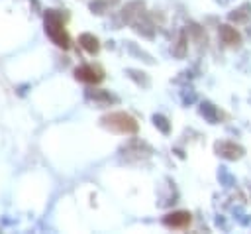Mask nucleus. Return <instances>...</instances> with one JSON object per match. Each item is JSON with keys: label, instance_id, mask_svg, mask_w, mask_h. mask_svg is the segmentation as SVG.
<instances>
[{"label": "nucleus", "instance_id": "nucleus-10", "mask_svg": "<svg viewBox=\"0 0 251 234\" xmlns=\"http://www.w3.org/2000/svg\"><path fill=\"white\" fill-rule=\"evenodd\" d=\"M153 120H155V126H159V128H161V130H163L165 134H169V130H171V126L167 124V118H165V116H155Z\"/></svg>", "mask_w": 251, "mask_h": 234}, {"label": "nucleus", "instance_id": "nucleus-11", "mask_svg": "<svg viewBox=\"0 0 251 234\" xmlns=\"http://www.w3.org/2000/svg\"><path fill=\"white\" fill-rule=\"evenodd\" d=\"M175 55H178V57L184 55V37L178 39V45H176V49H175Z\"/></svg>", "mask_w": 251, "mask_h": 234}, {"label": "nucleus", "instance_id": "nucleus-9", "mask_svg": "<svg viewBox=\"0 0 251 234\" xmlns=\"http://www.w3.org/2000/svg\"><path fill=\"white\" fill-rule=\"evenodd\" d=\"M247 8H249V4L241 6V8H239L235 14H231V20H235V22H243V20H247V18L251 16V12H247V14H245V10H247Z\"/></svg>", "mask_w": 251, "mask_h": 234}, {"label": "nucleus", "instance_id": "nucleus-1", "mask_svg": "<svg viewBox=\"0 0 251 234\" xmlns=\"http://www.w3.org/2000/svg\"><path fill=\"white\" fill-rule=\"evenodd\" d=\"M102 122H104L106 128H110L114 132H120V134H133V132H137L135 118H131L126 112H112V114L104 116Z\"/></svg>", "mask_w": 251, "mask_h": 234}, {"label": "nucleus", "instance_id": "nucleus-5", "mask_svg": "<svg viewBox=\"0 0 251 234\" xmlns=\"http://www.w3.org/2000/svg\"><path fill=\"white\" fill-rule=\"evenodd\" d=\"M75 75H76V79L86 81V83H98V81L102 79V75H100L96 69H92L90 65H82V67H78V69L75 71Z\"/></svg>", "mask_w": 251, "mask_h": 234}, {"label": "nucleus", "instance_id": "nucleus-2", "mask_svg": "<svg viewBox=\"0 0 251 234\" xmlns=\"http://www.w3.org/2000/svg\"><path fill=\"white\" fill-rule=\"evenodd\" d=\"M45 31H47V35L57 43V45H61V47H69V37H67V33H65V29H63V20H61V16L57 14V12H47V16H45Z\"/></svg>", "mask_w": 251, "mask_h": 234}, {"label": "nucleus", "instance_id": "nucleus-8", "mask_svg": "<svg viewBox=\"0 0 251 234\" xmlns=\"http://www.w3.org/2000/svg\"><path fill=\"white\" fill-rule=\"evenodd\" d=\"M200 112H202L210 122H218V118H220L218 110H216L212 104H208V102H206V104H202V110H200Z\"/></svg>", "mask_w": 251, "mask_h": 234}, {"label": "nucleus", "instance_id": "nucleus-6", "mask_svg": "<svg viewBox=\"0 0 251 234\" xmlns=\"http://www.w3.org/2000/svg\"><path fill=\"white\" fill-rule=\"evenodd\" d=\"M220 37H222V41L227 43V45H237V43L241 41L239 33H237L235 28H231V26H220Z\"/></svg>", "mask_w": 251, "mask_h": 234}, {"label": "nucleus", "instance_id": "nucleus-7", "mask_svg": "<svg viewBox=\"0 0 251 234\" xmlns=\"http://www.w3.org/2000/svg\"><path fill=\"white\" fill-rule=\"evenodd\" d=\"M78 41H80V45H82L88 53H96V51H98V39H96L94 35H90V33H82V35L78 37Z\"/></svg>", "mask_w": 251, "mask_h": 234}, {"label": "nucleus", "instance_id": "nucleus-3", "mask_svg": "<svg viewBox=\"0 0 251 234\" xmlns=\"http://www.w3.org/2000/svg\"><path fill=\"white\" fill-rule=\"evenodd\" d=\"M216 151H218L222 157H226V159H239V157L243 155V147H239V146H235V144H231V142H222V144H218V146H216Z\"/></svg>", "mask_w": 251, "mask_h": 234}, {"label": "nucleus", "instance_id": "nucleus-4", "mask_svg": "<svg viewBox=\"0 0 251 234\" xmlns=\"http://www.w3.org/2000/svg\"><path fill=\"white\" fill-rule=\"evenodd\" d=\"M165 224L171 226V228H184L190 224V214L184 212V210H178V212H171L165 216Z\"/></svg>", "mask_w": 251, "mask_h": 234}]
</instances>
